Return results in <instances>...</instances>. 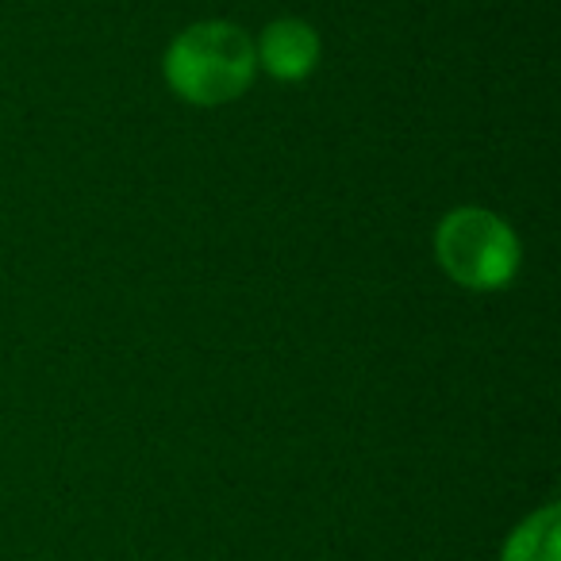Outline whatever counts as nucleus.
Returning <instances> with one entry per match:
<instances>
[{
    "label": "nucleus",
    "instance_id": "f257e3e1",
    "mask_svg": "<svg viewBox=\"0 0 561 561\" xmlns=\"http://www.w3.org/2000/svg\"><path fill=\"white\" fill-rule=\"evenodd\" d=\"M257 70L254 39L239 24L204 20L193 24L165 50V81L188 104L216 108L239 101Z\"/></svg>",
    "mask_w": 561,
    "mask_h": 561
},
{
    "label": "nucleus",
    "instance_id": "f03ea898",
    "mask_svg": "<svg viewBox=\"0 0 561 561\" xmlns=\"http://www.w3.org/2000/svg\"><path fill=\"white\" fill-rule=\"evenodd\" d=\"M435 257L461 289H504L519 270V239L489 208H454L435 231Z\"/></svg>",
    "mask_w": 561,
    "mask_h": 561
},
{
    "label": "nucleus",
    "instance_id": "7ed1b4c3",
    "mask_svg": "<svg viewBox=\"0 0 561 561\" xmlns=\"http://www.w3.org/2000/svg\"><path fill=\"white\" fill-rule=\"evenodd\" d=\"M257 66L277 81H300L320 62V35L305 20H273L254 47Z\"/></svg>",
    "mask_w": 561,
    "mask_h": 561
},
{
    "label": "nucleus",
    "instance_id": "20e7f679",
    "mask_svg": "<svg viewBox=\"0 0 561 561\" xmlns=\"http://www.w3.org/2000/svg\"><path fill=\"white\" fill-rule=\"evenodd\" d=\"M504 561H558V507H542L519 523L504 546Z\"/></svg>",
    "mask_w": 561,
    "mask_h": 561
}]
</instances>
